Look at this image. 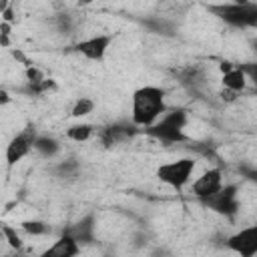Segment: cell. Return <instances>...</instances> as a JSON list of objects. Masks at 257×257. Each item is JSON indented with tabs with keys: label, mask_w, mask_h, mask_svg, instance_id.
Segmentation results:
<instances>
[{
	"label": "cell",
	"mask_w": 257,
	"mask_h": 257,
	"mask_svg": "<svg viewBox=\"0 0 257 257\" xmlns=\"http://www.w3.org/2000/svg\"><path fill=\"white\" fill-rule=\"evenodd\" d=\"M167 110L165 104V90L161 86H141L133 92V108L131 118L137 126L153 124L163 112Z\"/></svg>",
	"instance_id": "cell-1"
},
{
	"label": "cell",
	"mask_w": 257,
	"mask_h": 257,
	"mask_svg": "<svg viewBox=\"0 0 257 257\" xmlns=\"http://www.w3.org/2000/svg\"><path fill=\"white\" fill-rule=\"evenodd\" d=\"M185 124H187V110L173 108V110H165L153 124L145 126V133H149L151 137L159 139L165 145L185 143L187 141V137L183 133Z\"/></svg>",
	"instance_id": "cell-2"
},
{
	"label": "cell",
	"mask_w": 257,
	"mask_h": 257,
	"mask_svg": "<svg viewBox=\"0 0 257 257\" xmlns=\"http://www.w3.org/2000/svg\"><path fill=\"white\" fill-rule=\"evenodd\" d=\"M207 10L235 28H255L257 26V4H237V2H223V4H207Z\"/></svg>",
	"instance_id": "cell-3"
},
{
	"label": "cell",
	"mask_w": 257,
	"mask_h": 257,
	"mask_svg": "<svg viewBox=\"0 0 257 257\" xmlns=\"http://www.w3.org/2000/svg\"><path fill=\"white\" fill-rule=\"evenodd\" d=\"M195 171V159L191 157H183V159H177V161H171V163H165L157 169V177L161 183L173 187V189H183L191 175Z\"/></svg>",
	"instance_id": "cell-4"
},
{
	"label": "cell",
	"mask_w": 257,
	"mask_h": 257,
	"mask_svg": "<svg viewBox=\"0 0 257 257\" xmlns=\"http://www.w3.org/2000/svg\"><path fill=\"white\" fill-rule=\"evenodd\" d=\"M173 78L191 94H201V90L207 86L209 82V72L203 64L195 62V64H183L171 70Z\"/></svg>",
	"instance_id": "cell-5"
},
{
	"label": "cell",
	"mask_w": 257,
	"mask_h": 257,
	"mask_svg": "<svg viewBox=\"0 0 257 257\" xmlns=\"http://www.w3.org/2000/svg\"><path fill=\"white\" fill-rule=\"evenodd\" d=\"M199 203L219 215H225V217H235L237 209H239V203H237V185H221L213 195L205 197V199H199Z\"/></svg>",
	"instance_id": "cell-6"
},
{
	"label": "cell",
	"mask_w": 257,
	"mask_h": 257,
	"mask_svg": "<svg viewBox=\"0 0 257 257\" xmlns=\"http://www.w3.org/2000/svg\"><path fill=\"white\" fill-rule=\"evenodd\" d=\"M114 36L112 34H96V36H90V38H84V40H78L72 50L82 54L86 60H92V62H102L104 56H106V50L110 48Z\"/></svg>",
	"instance_id": "cell-7"
},
{
	"label": "cell",
	"mask_w": 257,
	"mask_h": 257,
	"mask_svg": "<svg viewBox=\"0 0 257 257\" xmlns=\"http://www.w3.org/2000/svg\"><path fill=\"white\" fill-rule=\"evenodd\" d=\"M36 135L38 133H36L34 124H26L16 137H12L10 143L6 145V163L16 165L18 161H22L32 151V143H34Z\"/></svg>",
	"instance_id": "cell-8"
},
{
	"label": "cell",
	"mask_w": 257,
	"mask_h": 257,
	"mask_svg": "<svg viewBox=\"0 0 257 257\" xmlns=\"http://www.w3.org/2000/svg\"><path fill=\"white\" fill-rule=\"evenodd\" d=\"M137 133H139V128H137V124H133V122H131V124H126V122H112V124H106V126H102V128L96 131V135H98L102 147H106V149H110V147H114V145H118V143H124V141H128V139H133Z\"/></svg>",
	"instance_id": "cell-9"
},
{
	"label": "cell",
	"mask_w": 257,
	"mask_h": 257,
	"mask_svg": "<svg viewBox=\"0 0 257 257\" xmlns=\"http://www.w3.org/2000/svg\"><path fill=\"white\" fill-rule=\"evenodd\" d=\"M227 247L235 253H239L241 257H253L257 255V229L249 227L239 231L237 235L227 239Z\"/></svg>",
	"instance_id": "cell-10"
},
{
	"label": "cell",
	"mask_w": 257,
	"mask_h": 257,
	"mask_svg": "<svg viewBox=\"0 0 257 257\" xmlns=\"http://www.w3.org/2000/svg\"><path fill=\"white\" fill-rule=\"evenodd\" d=\"M221 185H223V171L215 167V169L205 171V173L193 183L191 191H193V195H195L197 199H205V197L213 195Z\"/></svg>",
	"instance_id": "cell-11"
},
{
	"label": "cell",
	"mask_w": 257,
	"mask_h": 257,
	"mask_svg": "<svg viewBox=\"0 0 257 257\" xmlns=\"http://www.w3.org/2000/svg\"><path fill=\"white\" fill-rule=\"evenodd\" d=\"M78 253H80V245L76 243V239L72 235H68L64 231V235L58 241H54V245H50L42 255L44 257H74Z\"/></svg>",
	"instance_id": "cell-12"
},
{
	"label": "cell",
	"mask_w": 257,
	"mask_h": 257,
	"mask_svg": "<svg viewBox=\"0 0 257 257\" xmlns=\"http://www.w3.org/2000/svg\"><path fill=\"white\" fill-rule=\"evenodd\" d=\"M80 171H82L80 161L74 159V157H68V159H64V161H58V163L52 167V175H54L56 179L64 181V183L76 181V179L80 177Z\"/></svg>",
	"instance_id": "cell-13"
},
{
	"label": "cell",
	"mask_w": 257,
	"mask_h": 257,
	"mask_svg": "<svg viewBox=\"0 0 257 257\" xmlns=\"http://www.w3.org/2000/svg\"><path fill=\"white\" fill-rule=\"evenodd\" d=\"M68 235L76 239V243H90L94 239V215H86L78 223H74L70 229H66Z\"/></svg>",
	"instance_id": "cell-14"
},
{
	"label": "cell",
	"mask_w": 257,
	"mask_h": 257,
	"mask_svg": "<svg viewBox=\"0 0 257 257\" xmlns=\"http://www.w3.org/2000/svg\"><path fill=\"white\" fill-rule=\"evenodd\" d=\"M32 151H36L40 157L44 159H52L54 155H58L60 151V143L54 139V137H48V135H36L34 143H32Z\"/></svg>",
	"instance_id": "cell-15"
},
{
	"label": "cell",
	"mask_w": 257,
	"mask_h": 257,
	"mask_svg": "<svg viewBox=\"0 0 257 257\" xmlns=\"http://www.w3.org/2000/svg\"><path fill=\"white\" fill-rule=\"evenodd\" d=\"M52 26L56 28L58 34L70 36V34H74V30H76V26H78V20H76V16L70 14V12H58V14H54V18H52Z\"/></svg>",
	"instance_id": "cell-16"
},
{
	"label": "cell",
	"mask_w": 257,
	"mask_h": 257,
	"mask_svg": "<svg viewBox=\"0 0 257 257\" xmlns=\"http://www.w3.org/2000/svg\"><path fill=\"white\" fill-rule=\"evenodd\" d=\"M221 82H223L225 88H231V90H235V92H241V90L245 88V84H247V74L243 72V68L233 66L229 72H223Z\"/></svg>",
	"instance_id": "cell-17"
},
{
	"label": "cell",
	"mask_w": 257,
	"mask_h": 257,
	"mask_svg": "<svg viewBox=\"0 0 257 257\" xmlns=\"http://www.w3.org/2000/svg\"><path fill=\"white\" fill-rule=\"evenodd\" d=\"M18 90L24 92V94H28V96H42L44 92L56 90V82L52 78H44L42 82H26V86H22Z\"/></svg>",
	"instance_id": "cell-18"
},
{
	"label": "cell",
	"mask_w": 257,
	"mask_h": 257,
	"mask_svg": "<svg viewBox=\"0 0 257 257\" xmlns=\"http://www.w3.org/2000/svg\"><path fill=\"white\" fill-rule=\"evenodd\" d=\"M92 133H94V126L88 124V122L70 124V126L66 128V137H68L70 141H74V143H84V141H88V139L92 137Z\"/></svg>",
	"instance_id": "cell-19"
},
{
	"label": "cell",
	"mask_w": 257,
	"mask_h": 257,
	"mask_svg": "<svg viewBox=\"0 0 257 257\" xmlns=\"http://www.w3.org/2000/svg\"><path fill=\"white\" fill-rule=\"evenodd\" d=\"M92 110H94V100H92V98H88V96H80V98L72 104L70 114H72L74 118H82V116L90 114Z\"/></svg>",
	"instance_id": "cell-20"
},
{
	"label": "cell",
	"mask_w": 257,
	"mask_h": 257,
	"mask_svg": "<svg viewBox=\"0 0 257 257\" xmlns=\"http://www.w3.org/2000/svg\"><path fill=\"white\" fill-rule=\"evenodd\" d=\"M22 229H24L28 235H46V233H48V225H46L44 221H38V219L24 221V223H22Z\"/></svg>",
	"instance_id": "cell-21"
},
{
	"label": "cell",
	"mask_w": 257,
	"mask_h": 257,
	"mask_svg": "<svg viewBox=\"0 0 257 257\" xmlns=\"http://www.w3.org/2000/svg\"><path fill=\"white\" fill-rule=\"evenodd\" d=\"M2 235H4L6 243H8L12 249H20V247H22V239H20V235L16 233L14 227H10V225H2Z\"/></svg>",
	"instance_id": "cell-22"
},
{
	"label": "cell",
	"mask_w": 257,
	"mask_h": 257,
	"mask_svg": "<svg viewBox=\"0 0 257 257\" xmlns=\"http://www.w3.org/2000/svg\"><path fill=\"white\" fill-rule=\"evenodd\" d=\"M145 26H149L151 30H155V32H159V34H173V24L167 22V20H159V18L147 20Z\"/></svg>",
	"instance_id": "cell-23"
},
{
	"label": "cell",
	"mask_w": 257,
	"mask_h": 257,
	"mask_svg": "<svg viewBox=\"0 0 257 257\" xmlns=\"http://www.w3.org/2000/svg\"><path fill=\"white\" fill-rule=\"evenodd\" d=\"M24 76H26V82H42L44 78H46V74L36 66V64H30V66H26V70H24Z\"/></svg>",
	"instance_id": "cell-24"
},
{
	"label": "cell",
	"mask_w": 257,
	"mask_h": 257,
	"mask_svg": "<svg viewBox=\"0 0 257 257\" xmlns=\"http://www.w3.org/2000/svg\"><path fill=\"white\" fill-rule=\"evenodd\" d=\"M239 94H241V92H235V90H231V88H225V86H223V88H221V92H219V98H221L223 102H227V104H229V102H235V100L239 98Z\"/></svg>",
	"instance_id": "cell-25"
},
{
	"label": "cell",
	"mask_w": 257,
	"mask_h": 257,
	"mask_svg": "<svg viewBox=\"0 0 257 257\" xmlns=\"http://www.w3.org/2000/svg\"><path fill=\"white\" fill-rule=\"evenodd\" d=\"M12 100V96H10V92L8 90H2L0 88V106H4V104H8Z\"/></svg>",
	"instance_id": "cell-26"
},
{
	"label": "cell",
	"mask_w": 257,
	"mask_h": 257,
	"mask_svg": "<svg viewBox=\"0 0 257 257\" xmlns=\"http://www.w3.org/2000/svg\"><path fill=\"white\" fill-rule=\"evenodd\" d=\"M233 66H235L233 62H221V66H219V68H221V72H229Z\"/></svg>",
	"instance_id": "cell-27"
},
{
	"label": "cell",
	"mask_w": 257,
	"mask_h": 257,
	"mask_svg": "<svg viewBox=\"0 0 257 257\" xmlns=\"http://www.w3.org/2000/svg\"><path fill=\"white\" fill-rule=\"evenodd\" d=\"M8 6H12V0H0V14H2Z\"/></svg>",
	"instance_id": "cell-28"
},
{
	"label": "cell",
	"mask_w": 257,
	"mask_h": 257,
	"mask_svg": "<svg viewBox=\"0 0 257 257\" xmlns=\"http://www.w3.org/2000/svg\"><path fill=\"white\" fill-rule=\"evenodd\" d=\"M0 44H2V46H8V44H10L8 34H2V32H0Z\"/></svg>",
	"instance_id": "cell-29"
},
{
	"label": "cell",
	"mask_w": 257,
	"mask_h": 257,
	"mask_svg": "<svg viewBox=\"0 0 257 257\" xmlns=\"http://www.w3.org/2000/svg\"><path fill=\"white\" fill-rule=\"evenodd\" d=\"M92 0H78V6H86V4H90Z\"/></svg>",
	"instance_id": "cell-30"
},
{
	"label": "cell",
	"mask_w": 257,
	"mask_h": 257,
	"mask_svg": "<svg viewBox=\"0 0 257 257\" xmlns=\"http://www.w3.org/2000/svg\"><path fill=\"white\" fill-rule=\"evenodd\" d=\"M237 4H247V2H253V0H235Z\"/></svg>",
	"instance_id": "cell-31"
},
{
	"label": "cell",
	"mask_w": 257,
	"mask_h": 257,
	"mask_svg": "<svg viewBox=\"0 0 257 257\" xmlns=\"http://www.w3.org/2000/svg\"><path fill=\"white\" fill-rule=\"evenodd\" d=\"M12 2H14V0H12Z\"/></svg>",
	"instance_id": "cell-32"
}]
</instances>
